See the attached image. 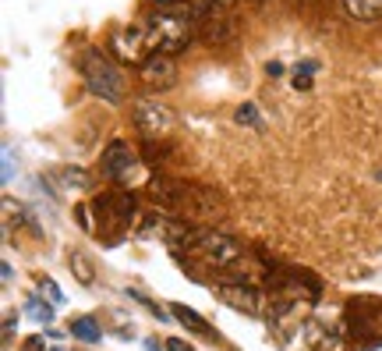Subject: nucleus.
<instances>
[{
  "label": "nucleus",
  "instance_id": "393cba45",
  "mask_svg": "<svg viewBox=\"0 0 382 351\" xmlns=\"http://www.w3.org/2000/svg\"><path fill=\"white\" fill-rule=\"evenodd\" d=\"M50 351H60V348H50Z\"/></svg>",
  "mask_w": 382,
  "mask_h": 351
},
{
  "label": "nucleus",
  "instance_id": "9d476101",
  "mask_svg": "<svg viewBox=\"0 0 382 351\" xmlns=\"http://www.w3.org/2000/svg\"><path fill=\"white\" fill-rule=\"evenodd\" d=\"M145 50H149V32H145L142 22L114 36V53L124 60V64H142V60H145Z\"/></svg>",
  "mask_w": 382,
  "mask_h": 351
},
{
  "label": "nucleus",
  "instance_id": "9b49d317",
  "mask_svg": "<svg viewBox=\"0 0 382 351\" xmlns=\"http://www.w3.org/2000/svg\"><path fill=\"white\" fill-rule=\"evenodd\" d=\"M220 295H223L233 308L248 313V316L266 313V295H262V291H255L251 284H230V287H220Z\"/></svg>",
  "mask_w": 382,
  "mask_h": 351
},
{
  "label": "nucleus",
  "instance_id": "4468645a",
  "mask_svg": "<svg viewBox=\"0 0 382 351\" xmlns=\"http://www.w3.org/2000/svg\"><path fill=\"white\" fill-rule=\"evenodd\" d=\"M174 316H177L184 326H191V330H195V334H202V337H212V326H209V323H205V319L195 313V308H188V305H181V302H177V305H174Z\"/></svg>",
  "mask_w": 382,
  "mask_h": 351
},
{
  "label": "nucleus",
  "instance_id": "aec40b11",
  "mask_svg": "<svg viewBox=\"0 0 382 351\" xmlns=\"http://www.w3.org/2000/svg\"><path fill=\"white\" fill-rule=\"evenodd\" d=\"M39 287H42V295H50V298H53V305H60V302H64L60 287H57L53 280H39Z\"/></svg>",
  "mask_w": 382,
  "mask_h": 351
},
{
  "label": "nucleus",
  "instance_id": "5701e85b",
  "mask_svg": "<svg viewBox=\"0 0 382 351\" xmlns=\"http://www.w3.org/2000/svg\"><path fill=\"white\" fill-rule=\"evenodd\" d=\"M21 351H47V348H42V337H29L25 344H21Z\"/></svg>",
  "mask_w": 382,
  "mask_h": 351
},
{
  "label": "nucleus",
  "instance_id": "2eb2a0df",
  "mask_svg": "<svg viewBox=\"0 0 382 351\" xmlns=\"http://www.w3.org/2000/svg\"><path fill=\"white\" fill-rule=\"evenodd\" d=\"M53 178L64 189H89V174L78 171V167H60V171H53Z\"/></svg>",
  "mask_w": 382,
  "mask_h": 351
},
{
  "label": "nucleus",
  "instance_id": "f3484780",
  "mask_svg": "<svg viewBox=\"0 0 382 351\" xmlns=\"http://www.w3.org/2000/svg\"><path fill=\"white\" fill-rule=\"evenodd\" d=\"M25 316H32L39 326H47V323H53V305H42L39 298H29L25 302Z\"/></svg>",
  "mask_w": 382,
  "mask_h": 351
},
{
  "label": "nucleus",
  "instance_id": "b1692460",
  "mask_svg": "<svg viewBox=\"0 0 382 351\" xmlns=\"http://www.w3.org/2000/svg\"><path fill=\"white\" fill-rule=\"evenodd\" d=\"M212 4H216V8H223V11H230L233 4H238V0H212Z\"/></svg>",
  "mask_w": 382,
  "mask_h": 351
},
{
  "label": "nucleus",
  "instance_id": "a878e982",
  "mask_svg": "<svg viewBox=\"0 0 382 351\" xmlns=\"http://www.w3.org/2000/svg\"><path fill=\"white\" fill-rule=\"evenodd\" d=\"M379 181H382V174H379Z\"/></svg>",
  "mask_w": 382,
  "mask_h": 351
},
{
  "label": "nucleus",
  "instance_id": "20e7f679",
  "mask_svg": "<svg viewBox=\"0 0 382 351\" xmlns=\"http://www.w3.org/2000/svg\"><path fill=\"white\" fill-rule=\"evenodd\" d=\"M81 78L92 96L103 103H120L124 99V75L103 50H85L81 53Z\"/></svg>",
  "mask_w": 382,
  "mask_h": 351
},
{
  "label": "nucleus",
  "instance_id": "412c9836",
  "mask_svg": "<svg viewBox=\"0 0 382 351\" xmlns=\"http://www.w3.org/2000/svg\"><path fill=\"white\" fill-rule=\"evenodd\" d=\"M166 351H195V348H191L188 341H181V337H170L166 341Z\"/></svg>",
  "mask_w": 382,
  "mask_h": 351
},
{
  "label": "nucleus",
  "instance_id": "a211bd4d",
  "mask_svg": "<svg viewBox=\"0 0 382 351\" xmlns=\"http://www.w3.org/2000/svg\"><path fill=\"white\" fill-rule=\"evenodd\" d=\"M233 121H238V125H248V128H262V117H259V110H255V103H241Z\"/></svg>",
  "mask_w": 382,
  "mask_h": 351
},
{
  "label": "nucleus",
  "instance_id": "f03ea898",
  "mask_svg": "<svg viewBox=\"0 0 382 351\" xmlns=\"http://www.w3.org/2000/svg\"><path fill=\"white\" fill-rule=\"evenodd\" d=\"M188 256L195 259L202 270L209 274H223V284L220 287H230V284H251V274H248V252L241 241H233L227 234H216V231H188Z\"/></svg>",
  "mask_w": 382,
  "mask_h": 351
},
{
  "label": "nucleus",
  "instance_id": "4be33fe9",
  "mask_svg": "<svg viewBox=\"0 0 382 351\" xmlns=\"http://www.w3.org/2000/svg\"><path fill=\"white\" fill-rule=\"evenodd\" d=\"M266 75H269V78H280V75H283V64H280V60H269V64H266Z\"/></svg>",
  "mask_w": 382,
  "mask_h": 351
},
{
  "label": "nucleus",
  "instance_id": "1a4fd4ad",
  "mask_svg": "<svg viewBox=\"0 0 382 351\" xmlns=\"http://www.w3.org/2000/svg\"><path fill=\"white\" fill-rule=\"evenodd\" d=\"M138 78L145 82L149 89H170L177 82V64L170 53H153L138 64Z\"/></svg>",
  "mask_w": 382,
  "mask_h": 351
},
{
  "label": "nucleus",
  "instance_id": "0eeeda50",
  "mask_svg": "<svg viewBox=\"0 0 382 351\" xmlns=\"http://www.w3.org/2000/svg\"><path fill=\"white\" fill-rule=\"evenodd\" d=\"M135 128L153 142V138H163L166 132H174V125H177V114L166 107V103H160V99H142V103H135Z\"/></svg>",
  "mask_w": 382,
  "mask_h": 351
},
{
  "label": "nucleus",
  "instance_id": "6e6552de",
  "mask_svg": "<svg viewBox=\"0 0 382 351\" xmlns=\"http://www.w3.org/2000/svg\"><path fill=\"white\" fill-rule=\"evenodd\" d=\"M103 174L110 178V181H124V178H131V171L138 167V156H135V149L127 146L124 138H114L110 146L103 149Z\"/></svg>",
  "mask_w": 382,
  "mask_h": 351
},
{
  "label": "nucleus",
  "instance_id": "ddd939ff",
  "mask_svg": "<svg viewBox=\"0 0 382 351\" xmlns=\"http://www.w3.org/2000/svg\"><path fill=\"white\" fill-rule=\"evenodd\" d=\"M71 337H78V341H85V344H99V341H103V330H99V323H96L92 316H78V319L71 323Z\"/></svg>",
  "mask_w": 382,
  "mask_h": 351
},
{
  "label": "nucleus",
  "instance_id": "423d86ee",
  "mask_svg": "<svg viewBox=\"0 0 382 351\" xmlns=\"http://www.w3.org/2000/svg\"><path fill=\"white\" fill-rule=\"evenodd\" d=\"M195 14H199V39H202V43H209V47H227V43H233L238 29H233V22L227 18L223 8H216L212 0H199Z\"/></svg>",
  "mask_w": 382,
  "mask_h": 351
},
{
  "label": "nucleus",
  "instance_id": "39448f33",
  "mask_svg": "<svg viewBox=\"0 0 382 351\" xmlns=\"http://www.w3.org/2000/svg\"><path fill=\"white\" fill-rule=\"evenodd\" d=\"M96 213H99V234L120 238L135 220V199L124 192H106L96 199Z\"/></svg>",
  "mask_w": 382,
  "mask_h": 351
},
{
  "label": "nucleus",
  "instance_id": "7ed1b4c3",
  "mask_svg": "<svg viewBox=\"0 0 382 351\" xmlns=\"http://www.w3.org/2000/svg\"><path fill=\"white\" fill-rule=\"evenodd\" d=\"M149 195H153L163 210H174L181 217H209L216 213L220 199L212 195L209 189H188V184H174V181H156L153 189H149Z\"/></svg>",
  "mask_w": 382,
  "mask_h": 351
},
{
  "label": "nucleus",
  "instance_id": "f8f14e48",
  "mask_svg": "<svg viewBox=\"0 0 382 351\" xmlns=\"http://www.w3.org/2000/svg\"><path fill=\"white\" fill-rule=\"evenodd\" d=\"M344 11L354 18V22H379L382 0H344Z\"/></svg>",
  "mask_w": 382,
  "mask_h": 351
},
{
  "label": "nucleus",
  "instance_id": "f257e3e1",
  "mask_svg": "<svg viewBox=\"0 0 382 351\" xmlns=\"http://www.w3.org/2000/svg\"><path fill=\"white\" fill-rule=\"evenodd\" d=\"M142 25L156 53H181L199 39V14L191 0H156V8L142 18Z\"/></svg>",
  "mask_w": 382,
  "mask_h": 351
},
{
  "label": "nucleus",
  "instance_id": "dca6fc26",
  "mask_svg": "<svg viewBox=\"0 0 382 351\" xmlns=\"http://www.w3.org/2000/svg\"><path fill=\"white\" fill-rule=\"evenodd\" d=\"M71 270H75V277L81 280V284H92L96 280V270H92V263H89V256L85 252H71Z\"/></svg>",
  "mask_w": 382,
  "mask_h": 351
},
{
  "label": "nucleus",
  "instance_id": "6ab92c4d",
  "mask_svg": "<svg viewBox=\"0 0 382 351\" xmlns=\"http://www.w3.org/2000/svg\"><path fill=\"white\" fill-rule=\"evenodd\" d=\"M315 68H318L315 60L297 64V68H294V89H311V71H315Z\"/></svg>",
  "mask_w": 382,
  "mask_h": 351
}]
</instances>
